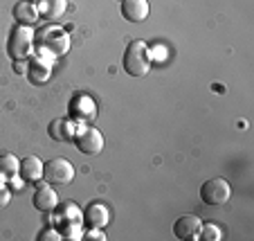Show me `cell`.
<instances>
[{
    "instance_id": "cell-1",
    "label": "cell",
    "mask_w": 254,
    "mask_h": 241,
    "mask_svg": "<svg viewBox=\"0 0 254 241\" xmlns=\"http://www.w3.org/2000/svg\"><path fill=\"white\" fill-rule=\"evenodd\" d=\"M34 48L39 50L41 57L59 59L70 50V36L59 27H45L39 34H34Z\"/></svg>"
},
{
    "instance_id": "cell-2",
    "label": "cell",
    "mask_w": 254,
    "mask_h": 241,
    "mask_svg": "<svg viewBox=\"0 0 254 241\" xmlns=\"http://www.w3.org/2000/svg\"><path fill=\"white\" fill-rule=\"evenodd\" d=\"M122 66L130 77H144L151 68V48L144 41H130L126 45Z\"/></svg>"
},
{
    "instance_id": "cell-3",
    "label": "cell",
    "mask_w": 254,
    "mask_h": 241,
    "mask_svg": "<svg viewBox=\"0 0 254 241\" xmlns=\"http://www.w3.org/2000/svg\"><path fill=\"white\" fill-rule=\"evenodd\" d=\"M32 52H34V32H32V27L16 25L9 34V41H7V54H9L14 61H25Z\"/></svg>"
},
{
    "instance_id": "cell-4",
    "label": "cell",
    "mask_w": 254,
    "mask_h": 241,
    "mask_svg": "<svg viewBox=\"0 0 254 241\" xmlns=\"http://www.w3.org/2000/svg\"><path fill=\"white\" fill-rule=\"evenodd\" d=\"M232 196V187L225 178L216 176L200 185V201L205 205H225Z\"/></svg>"
},
{
    "instance_id": "cell-5",
    "label": "cell",
    "mask_w": 254,
    "mask_h": 241,
    "mask_svg": "<svg viewBox=\"0 0 254 241\" xmlns=\"http://www.w3.org/2000/svg\"><path fill=\"white\" fill-rule=\"evenodd\" d=\"M43 180L50 185H70L74 180V164L65 158H54L43 167Z\"/></svg>"
},
{
    "instance_id": "cell-6",
    "label": "cell",
    "mask_w": 254,
    "mask_h": 241,
    "mask_svg": "<svg viewBox=\"0 0 254 241\" xmlns=\"http://www.w3.org/2000/svg\"><path fill=\"white\" fill-rule=\"evenodd\" d=\"M74 145H77V149L81 151L83 156H97L104 149V135H101V131L95 129V126L83 124L81 129H79L77 138H74Z\"/></svg>"
},
{
    "instance_id": "cell-7",
    "label": "cell",
    "mask_w": 254,
    "mask_h": 241,
    "mask_svg": "<svg viewBox=\"0 0 254 241\" xmlns=\"http://www.w3.org/2000/svg\"><path fill=\"white\" fill-rule=\"evenodd\" d=\"M67 111H70V120H74L77 124H90L97 117V104L88 95H77L70 99Z\"/></svg>"
},
{
    "instance_id": "cell-8",
    "label": "cell",
    "mask_w": 254,
    "mask_h": 241,
    "mask_svg": "<svg viewBox=\"0 0 254 241\" xmlns=\"http://www.w3.org/2000/svg\"><path fill=\"white\" fill-rule=\"evenodd\" d=\"M81 126L83 124H77V122L70 120V117H57V120L50 122L48 133L54 142H74V138H77Z\"/></svg>"
},
{
    "instance_id": "cell-9",
    "label": "cell",
    "mask_w": 254,
    "mask_h": 241,
    "mask_svg": "<svg viewBox=\"0 0 254 241\" xmlns=\"http://www.w3.org/2000/svg\"><path fill=\"white\" fill-rule=\"evenodd\" d=\"M200 230H202V221L196 214H183L173 223V235H176V239H183V241L200 239Z\"/></svg>"
},
{
    "instance_id": "cell-10",
    "label": "cell",
    "mask_w": 254,
    "mask_h": 241,
    "mask_svg": "<svg viewBox=\"0 0 254 241\" xmlns=\"http://www.w3.org/2000/svg\"><path fill=\"white\" fill-rule=\"evenodd\" d=\"M32 203H34V208L39 210V212H45V214L54 212V210L61 205L57 189H54L50 183H41V185L36 183V192H34Z\"/></svg>"
},
{
    "instance_id": "cell-11",
    "label": "cell",
    "mask_w": 254,
    "mask_h": 241,
    "mask_svg": "<svg viewBox=\"0 0 254 241\" xmlns=\"http://www.w3.org/2000/svg\"><path fill=\"white\" fill-rule=\"evenodd\" d=\"M43 167L45 164L36 156H25L18 162V176L25 183H39V180H43Z\"/></svg>"
},
{
    "instance_id": "cell-12",
    "label": "cell",
    "mask_w": 254,
    "mask_h": 241,
    "mask_svg": "<svg viewBox=\"0 0 254 241\" xmlns=\"http://www.w3.org/2000/svg\"><path fill=\"white\" fill-rule=\"evenodd\" d=\"M149 0H122V16L128 23H142L149 18Z\"/></svg>"
},
{
    "instance_id": "cell-13",
    "label": "cell",
    "mask_w": 254,
    "mask_h": 241,
    "mask_svg": "<svg viewBox=\"0 0 254 241\" xmlns=\"http://www.w3.org/2000/svg\"><path fill=\"white\" fill-rule=\"evenodd\" d=\"M27 77H29V81L32 83H45L50 77H52V59H48V57H36L32 63H29V68H27Z\"/></svg>"
},
{
    "instance_id": "cell-14",
    "label": "cell",
    "mask_w": 254,
    "mask_h": 241,
    "mask_svg": "<svg viewBox=\"0 0 254 241\" xmlns=\"http://www.w3.org/2000/svg\"><path fill=\"white\" fill-rule=\"evenodd\" d=\"M108 221H111V212L104 203H90L81 219V223H86L88 228H104L108 226Z\"/></svg>"
},
{
    "instance_id": "cell-15",
    "label": "cell",
    "mask_w": 254,
    "mask_h": 241,
    "mask_svg": "<svg viewBox=\"0 0 254 241\" xmlns=\"http://www.w3.org/2000/svg\"><path fill=\"white\" fill-rule=\"evenodd\" d=\"M14 18L18 25H25V27H32L41 20V14H39V7L36 2H18L14 7Z\"/></svg>"
},
{
    "instance_id": "cell-16",
    "label": "cell",
    "mask_w": 254,
    "mask_h": 241,
    "mask_svg": "<svg viewBox=\"0 0 254 241\" xmlns=\"http://www.w3.org/2000/svg\"><path fill=\"white\" fill-rule=\"evenodd\" d=\"M36 7H39L41 20H57L65 14L67 0H39Z\"/></svg>"
},
{
    "instance_id": "cell-17",
    "label": "cell",
    "mask_w": 254,
    "mask_h": 241,
    "mask_svg": "<svg viewBox=\"0 0 254 241\" xmlns=\"http://www.w3.org/2000/svg\"><path fill=\"white\" fill-rule=\"evenodd\" d=\"M18 162L14 154H2L0 156V180L2 183H9L14 176H18Z\"/></svg>"
},
{
    "instance_id": "cell-18",
    "label": "cell",
    "mask_w": 254,
    "mask_h": 241,
    "mask_svg": "<svg viewBox=\"0 0 254 241\" xmlns=\"http://www.w3.org/2000/svg\"><path fill=\"white\" fill-rule=\"evenodd\" d=\"M59 232H61L63 239H83L81 221H61Z\"/></svg>"
},
{
    "instance_id": "cell-19",
    "label": "cell",
    "mask_w": 254,
    "mask_h": 241,
    "mask_svg": "<svg viewBox=\"0 0 254 241\" xmlns=\"http://www.w3.org/2000/svg\"><path fill=\"white\" fill-rule=\"evenodd\" d=\"M59 217H61V221H81L83 212L77 208V205H74V203H63Z\"/></svg>"
},
{
    "instance_id": "cell-20",
    "label": "cell",
    "mask_w": 254,
    "mask_h": 241,
    "mask_svg": "<svg viewBox=\"0 0 254 241\" xmlns=\"http://www.w3.org/2000/svg\"><path fill=\"white\" fill-rule=\"evenodd\" d=\"M200 239H205V241H218V239H223V232H221V228H218V226H214V223H207V226H202V230H200Z\"/></svg>"
},
{
    "instance_id": "cell-21",
    "label": "cell",
    "mask_w": 254,
    "mask_h": 241,
    "mask_svg": "<svg viewBox=\"0 0 254 241\" xmlns=\"http://www.w3.org/2000/svg\"><path fill=\"white\" fill-rule=\"evenodd\" d=\"M59 239H63L59 228H48V230H43L39 235V241H59Z\"/></svg>"
},
{
    "instance_id": "cell-22",
    "label": "cell",
    "mask_w": 254,
    "mask_h": 241,
    "mask_svg": "<svg viewBox=\"0 0 254 241\" xmlns=\"http://www.w3.org/2000/svg\"><path fill=\"white\" fill-rule=\"evenodd\" d=\"M11 201V192L7 189V185L0 180V208H5V205H9Z\"/></svg>"
},
{
    "instance_id": "cell-23",
    "label": "cell",
    "mask_w": 254,
    "mask_h": 241,
    "mask_svg": "<svg viewBox=\"0 0 254 241\" xmlns=\"http://www.w3.org/2000/svg\"><path fill=\"white\" fill-rule=\"evenodd\" d=\"M153 59H158V61H162V59H167V48L162 50V45H158L155 50H151V61Z\"/></svg>"
}]
</instances>
